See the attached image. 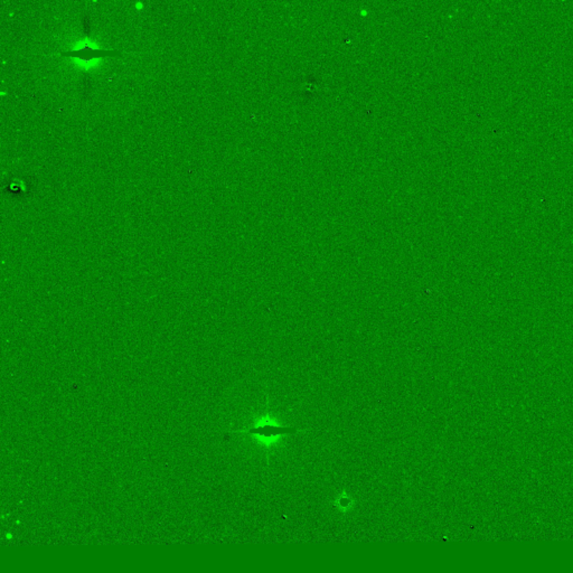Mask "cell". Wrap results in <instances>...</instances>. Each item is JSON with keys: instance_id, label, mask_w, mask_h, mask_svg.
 I'll return each instance as SVG.
<instances>
[{"instance_id": "3957f363", "label": "cell", "mask_w": 573, "mask_h": 573, "mask_svg": "<svg viewBox=\"0 0 573 573\" xmlns=\"http://www.w3.org/2000/svg\"><path fill=\"white\" fill-rule=\"evenodd\" d=\"M334 505L339 512L346 514L347 512H350L354 508V499L350 496L347 495L346 493H343L336 499Z\"/></svg>"}, {"instance_id": "6da1fadb", "label": "cell", "mask_w": 573, "mask_h": 573, "mask_svg": "<svg viewBox=\"0 0 573 573\" xmlns=\"http://www.w3.org/2000/svg\"><path fill=\"white\" fill-rule=\"evenodd\" d=\"M295 430V428L281 423L270 411H264L257 414L247 427L239 430L238 433L249 437L262 449L271 450L278 447L280 442Z\"/></svg>"}, {"instance_id": "7a4b0ae2", "label": "cell", "mask_w": 573, "mask_h": 573, "mask_svg": "<svg viewBox=\"0 0 573 573\" xmlns=\"http://www.w3.org/2000/svg\"><path fill=\"white\" fill-rule=\"evenodd\" d=\"M118 54H119V53L92 49L90 46H86L83 49L63 53L62 55H64V56H72V58H83V60H91V58H104V56H115V55Z\"/></svg>"}]
</instances>
